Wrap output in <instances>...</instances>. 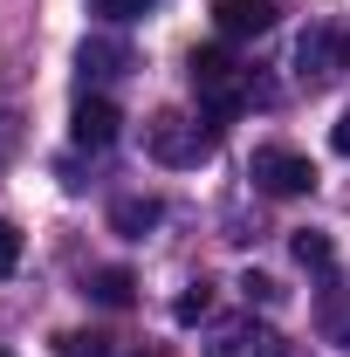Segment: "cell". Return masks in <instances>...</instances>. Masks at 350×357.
Returning <instances> with one entry per match:
<instances>
[{"label":"cell","instance_id":"obj_9","mask_svg":"<svg viewBox=\"0 0 350 357\" xmlns=\"http://www.w3.org/2000/svg\"><path fill=\"white\" fill-rule=\"evenodd\" d=\"M158 220H165V206H158L151 192H124V199L110 206V227H117L124 241H144V234H151Z\"/></svg>","mask_w":350,"mask_h":357},{"label":"cell","instance_id":"obj_7","mask_svg":"<svg viewBox=\"0 0 350 357\" xmlns=\"http://www.w3.org/2000/svg\"><path fill=\"white\" fill-rule=\"evenodd\" d=\"M124 69H131V48L117 42V35H96V42L76 48V76L83 83H117Z\"/></svg>","mask_w":350,"mask_h":357},{"label":"cell","instance_id":"obj_13","mask_svg":"<svg viewBox=\"0 0 350 357\" xmlns=\"http://www.w3.org/2000/svg\"><path fill=\"white\" fill-rule=\"evenodd\" d=\"M55 357H110V337H55Z\"/></svg>","mask_w":350,"mask_h":357},{"label":"cell","instance_id":"obj_5","mask_svg":"<svg viewBox=\"0 0 350 357\" xmlns=\"http://www.w3.org/2000/svg\"><path fill=\"white\" fill-rule=\"evenodd\" d=\"M117 124H124V117H117L110 96H83L76 117H69V137H76L83 151H110V144H117Z\"/></svg>","mask_w":350,"mask_h":357},{"label":"cell","instance_id":"obj_17","mask_svg":"<svg viewBox=\"0 0 350 357\" xmlns=\"http://www.w3.org/2000/svg\"><path fill=\"white\" fill-rule=\"evenodd\" d=\"M330 144H337V151H344V158H350V110H344V117H337V124H330Z\"/></svg>","mask_w":350,"mask_h":357},{"label":"cell","instance_id":"obj_12","mask_svg":"<svg viewBox=\"0 0 350 357\" xmlns=\"http://www.w3.org/2000/svg\"><path fill=\"white\" fill-rule=\"evenodd\" d=\"M206 310H213V289H206V282H192V289H185V296L172 303V316H178V323H199Z\"/></svg>","mask_w":350,"mask_h":357},{"label":"cell","instance_id":"obj_20","mask_svg":"<svg viewBox=\"0 0 350 357\" xmlns=\"http://www.w3.org/2000/svg\"><path fill=\"white\" fill-rule=\"evenodd\" d=\"M151 357H158V351H151Z\"/></svg>","mask_w":350,"mask_h":357},{"label":"cell","instance_id":"obj_4","mask_svg":"<svg viewBox=\"0 0 350 357\" xmlns=\"http://www.w3.org/2000/svg\"><path fill=\"white\" fill-rule=\"evenodd\" d=\"M296 76H303L309 89L330 83V76H344V35H337V28H309L303 42H296Z\"/></svg>","mask_w":350,"mask_h":357},{"label":"cell","instance_id":"obj_1","mask_svg":"<svg viewBox=\"0 0 350 357\" xmlns=\"http://www.w3.org/2000/svg\"><path fill=\"white\" fill-rule=\"evenodd\" d=\"M185 76H192V96H199V110H206L213 131L241 117V103H248V69H241L227 48H192Z\"/></svg>","mask_w":350,"mask_h":357},{"label":"cell","instance_id":"obj_6","mask_svg":"<svg viewBox=\"0 0 350 357\" xmlns=\"http://www.w3.org/2000/svg\"><path fill=\"white\" fill-rule=\"evenodd\" d=\"M213 28L227 35V42L268 35V28H275V0H213Z\"/></svg>","mask_w":350,"mask_h":357},{"label":"cell","instance_id":"obj_8","mask_svg":"<svg viewBox=\"0 0 350 357\" xmlns=\"http://www.w3.org/2000/svg\"><path fill=\"white\" fill-rule=\"evenodd\" d=\"M206 357H289V344L268 323H234V330H220V344Z\"/></svg>","mask_w":350,"mask_h":357},{"label":"cell","instance_id":"obj_3","mask_svg":"<svg viewBox=\"0 0 350 357\" xmlns=\"http://www.w3.org/2000/svg\"><path fill=\"white\" fill-rule=\"evenodd\" d=\"M248 178L261 185L268 199H303V192H316V165H309L303 151H289V144H261L254 165H248Z\"/></svg>","mask_w":350,"mask_h":357},{"label":"cell","instance_id":"obj_15","mask_svg":"<svg viewBox=\"0 0 350 357\" xmlns=\"http://www.w3.org/2000/svg\"><path fill=\"white\" fill-rule=\"evenodd\" d=\"M14 268H21V227L0 220V275H14Z\"/></svg>","mask_w":350,"mask_h":357},{"label":"cell","instance_id":"obj_14","mask_svg":"<svg viewBox=\"0 0 350 357\" xmlns=\"http://www.w3.org/2000/svg\"><path fill=\"white\" fill-rule=\"evenodd\" d=\"M89 7H96L103 21H137V14H151L158 0H89Z\"/></svg>","mask_w":350,"mask_h":357},{"label":"cell","instance_id":"obj_10","mask_svg":"<svg viewBox=\"0 0 350 357\" xmlns=\"http://www.w3.org/2000/svg\"><path fill=\"white\" fill-rule=\"evenodd\" d=\"M83 296L103 303V310H131V303H137V275H131V268H96V275L83 282Z\"/></svg>","mask_w":350,"mask_h":357},{"label":"cell","instance_id":"obj_11","mask_svg":"<svg viewBox=\"0 0 350 357\" xmlns=\"http://www.w3.org/2000/svg\"><path fill=\"white\" fill-rule=\"evenodd\" d=\"M289 255H296L303 268H316V275H323V268L337 261V248H330V234H316V227H303V234L289 241Z\"/></svg>","mask_w":350,"mask_h":357},{"label":"cell","instance_id":"obj_18","mask_svg":"<svg viewBox=\"0 0 350 357\" xmlns=\"http://www.w3.org/2000/svg\"><path fill=\"white\" fill-rule=\"evenodd\" d=\"M344 69H350V35H344Z\"/></svg>","mask_w":350,"mask_h":357},{"label":"cell","instance_id":"obj_2","mask_svg":"<svg viewBox=\"0 0 350 357\" xmlns=\"http://www.w3.org/2000/svg\"><path fill=\"white\" fill-rule=\"evenodd\" d=\"M220 131L213 124H192V117H178V110H158L151 124H144V151L158 158V165H199V158H213Z\"/></svg>","mask_w":350,"mask_h":357},{"label":"cell","instance_id":"obj_16","mask_svg":"<svg viewBox=\"0 0 350 357\" xmlns=\"http://www.w3.org/2000/svg\"><path fill=\"white\" fill-rule=\"evenodd\" d=\"M241 296H248V303H282V282H268V275H248V282H241Z\"/></svg>","mask_w":350,"mask_h":357},{"label":"cell","instance_id":"obj_19","mask_svg":"<svg viewBox=\"0 0 350 357\" xmlns=\"http://www.w3.org/2000/svg\"><path fill=\"white\" fill-rule=\"evenodd\" d=\"M0 357H7V351H0Z\"/></svg>","mask_w":350,"mask_h":357}]
</instances>
